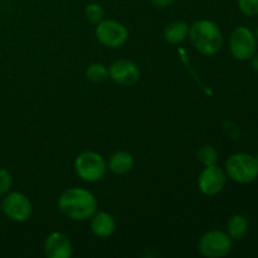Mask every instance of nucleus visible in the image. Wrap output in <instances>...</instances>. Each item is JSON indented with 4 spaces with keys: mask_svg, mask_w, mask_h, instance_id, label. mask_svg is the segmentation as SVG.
I'll use <instances>...</instances> for the list:
<instances>
[{
    "mask_svg": "<svg viewBox=\"0 0 258 258\" xmlns=\"http://www.w3.org/2000/svg\"><path fill=\"white\" fill-rule=\"evenodd\" d=\"M223 130L227 134V136H229V139H233V140H238L239 136H241L238 126L234 122H231V121H226L223 123Z\"/></svg>",
    "mask_w": 258,
    "mask_h": 258,
    "instance_id": "412c9836",
    "label": "nucleus"
},
{
    "mask_svg": "<svg viewBox=\"0 0 258 258\" xmlns=\"http://www.w3.org/2000/svg\"><path fill=\"white\" fill-rule=\"evenodd\" d=\"M72 242L67 234L53 232L45 238L44 254L48 258H70L72 256Z\"/></svg>",
    "mask_w": 258,
    "mask_h": 258,
    "instance_id": "9b49d317",
    "label": "nucleus"
},
{
    "mask_svg": "<svg viewBox=\"0 0 258 258\" xmlns=\"http://www.w3.org/2000/svg\"><path fill=\"white\" fill-rule=\"evenodd\" d=\"M60 212L73 221H86L97 212V199L91 191L82 188H71L58 199Z\"/></svg>",
    "mask_w": 258,
    "mask_h": 258,
    "instance_id": "f257e3e1",
    "label": "nucleus"
},
{
    "mask_svg": "<svg viewBox=\"0 0 258 258\" xmlns=\"http://www.w3.org/2000/svg\"><path fill=\"white\" fill-rule=\"evenodd\" d=\"M13 185L12 174L7 169H0V196H5L9 193Z\"/></svg>",
    "mask_w": 258,
    "mask_h": 258,
    "instance_id": "aec40b11",
    "label": "nucleus"
},
{
    "mask_svg": "<svg viewBox=\"0 0 258 258\" xmlns=\"http://www.w3.org/2000/svg\"><path fill=\"white\" fill-rule=\"evenodd\" d=\"M151 4L158 8H166L174 3V0H150Z\"/></svg>",
    "mask_w": 258,
    "mask_h": 258,
    "instance_id": "4be33fe9",
    "label": "nucleus"
},
{
    "mask_svg": "<svg viewBox=\"0 0 258 258\" xmlns=\"http://www.w3.org/2000/svg\"><path fill=\"white\" fill-rule=\"evenodd\" d=\"M226 174L236 183H252L258 176V159L246 153L233 154L226 161Z\"/></svg>",
    "mask_w": 258,
    "mask_h": 258,
    "instance_id": "7ed1b4c3",
    "label": "nucleus"
},
{
    "mask_svg": "<svg viewBox=\"0 0 258 258\" xmlns=\"http://www.w3.org/2000/svg\"><path fill=\"white\" fill-rule=\"evenodd\" d=\"M76 174L87 183H95L105 176L107 164L102 155L95 151H83L75 160Z\"/></svg>",
    "mask_w": 258,
    "mask_h": 258,
    "instance_id": "20e7f679",
    "label": "nucleus"
},
{
    "mask_svg": "<svg viewBox=\"0 0 258 258\" xmlns=\"http://www.w3.org/2000/svg\"><path fill=\"white\" fill-rule=\"evenodd\" d=\"M198 160L203 164L204 166L216 165L218 161V151L214 146L204 145L199 149L198 151Z\"/></svg>",
    "mask_w": 258,
    "mask_h": 258,
    "instance_id": "f3484780",
    "label": "nucleus"
},
{
    "mask_svg": "<svg viewBox=\"0 0 258 258\" xmlns=\"http://www.w3.org/2000/svg\"><path fill=\"white\" fill-rule=\"evenodd\" d=\"M85 17L91 24L97 25L98 23H101L105 17V12H103L102 7L96 3H91L87 7L85 8Z\"/></svg>",
    "mask_w": 258,
    "mask_h": 258,
    "instance_id": "a211bd4d",
    "label": "nucleus"
},
{
    "mask_svg": "<svg viewBox=\"0 0 258 258\" xmlns=\"http://www.w3.org/2000/svg\"><path fill=\"white\" fill-rule=\"evenodd\" d=\"M134 168V158L127 151H116L108 160V169L117 175H125Z\"/></svg>",
    "mask_w": 258,
    "mask_h": 258,
    "instance_id": "ddd939ff",
    "label": "nucleus"
},
{
    "mask_svg": "<svg viewBox=\"0 0 258 258\" xmlns=\"http://www.w3.org/2000/svg\"><path fill=\"white\" fill-rule=\"evenodd\" d=\"M110 78L120 86L130 87L140 80V68L135 62L128 59H118L111 64Z\"/></svg>",
    "mask_w": 258,
    "mask_h": 258,
    "instance_id": "9d476101",
    "label": "nucleus"
},
{
    "mask_svg": "<svg viewBox=\"0 0 258 258\" xmlns=\"http://www.w3.org/2000/svg\"><path fill=\"white\" fill-rule=\"evenodd\" d=\"M3 212L5 216L12 221L22 223L27 222L32 216V203L27 196L19 191H13V193L5 194V198L2 203Z\"/></svg>",
    "mask_w": 258,
    "mask_h": 258,
    "instance_id": "6e6552de",
    "label": "nucleus"
},
{
    "mask_svg": "<svg viewBox=\"0 0 258 258\" xmlns=\"http://www.w3.org/2000/svg\"><path fill=\"white\" fill-rule=\"evenodd\" d=\"M257 179H258V176H257Z\"/></svg>",
    "mask_w": 258,
    "mask_h": 258,
    "instance_id": "393cba45",
    "label": "nucleus"
},
{
    "mask_svg": "<svg viewBox=\"0 0 258 258\" xmlns=\"http://www.w3.org/2000/svg\"><path fill=\"white\" fill-rule=\"evenodd\" d=\"M229 49L238 60H249L257 52V38L247 27H237L229 38Z\"/></svg>",
    "mask_w": 258,
    "mask_h": 258,
    "instance_id": "39448f33",
    "label": "nucleus"
},
{
    "mask_svg": "<svg viewBox=\"0 0 258 258\" xmlns=\"http://www.w3.org/2000/svg\"><path fill=\"white\" fill-rule=\"evenodd\" d=\"M249 60H251V63H252V68H253L256 72H258V54L257 53Z\"/></svg>",
    "mask_w": 258,
    "mask_h": 258,
    "instance_id": "5701e85b",
    "label": "nucleus"
},
{
    "mask_svg": "<svg viewBox=\"0 0 258 258\" xmlns=\"http://www.w3.org/2000/svg\"><path fill=\"white\" fill-rule=\"evenodd\" d=\"M189 38L197 50L204 55H213L219 52L223 37L218 25L208 19H202L189 27Z\"/></svg>",
    "mask_w": 258,
    "mask_h": 258,
    "instance_id": "f03ea898",
    "label": "nucleus"
},
{
    "mask_svg": "<svg viewBox=\"0 0 258 258\" xmlns=\"http://www.w3.org/2000/svg\"><path fill=\"white\" fill-rule=\"evenodd\" d=\"M189 35V25L183 20L169 23L164 29V38L170 44H179Z\"/></svg>",
    "mask_w": 258,
    "mask_h": 258,
    "instance_id": "4468645a",
    "label": "nucleus"
},
{
    "mask_svg": "<svg viewBox=\"0 0 258 258\" xmlns=\"http://www.w3.org/2000/svg\"><path fill=\"white\" fill-rule=\"evenodd\" d=\"M227 181L226 171L218 165L206 166L198 179L199 190L206 196H216L223 190Z\"/></svg>",
    "mask_w": 258,
    "mask_h": 258,
    "instance_id": "1a4fd4ad",
    "label": "nucleus"
},
{
    "mask_svg": "<svg viewBox=\"0 0 258 258\" xmlns=\"http://www.w3.org/2000/svg\"><path fill=\"white\" fill-rule=\"evenodd\" d=\"M239 10L247 17L258 14V0H238Z\"/></svg>",
    "mask_w": 258,
    "mask_h": 258,
    "instance_id": "6ab92c4d",
    "label": "nucleus"
},
{
    "mask_svg": "<svg viewBox=\"0 0 258 258\" xmlns=\"http://www.w3.org/2000/svg\"><path fill=\"white\" fill-rule=\"evenodd\" d=\"M227 233L232 241H241L248 233V221L242 214H236L231 217L227 223Z\"/></svg>",
    "mask_w": 258,
    "mask_h": 258,
    "instance_id": "2eb2a0df",
    "label": "nucleus"
},
{
    "mask_svg": "<svg viewBox=\"0 0 258 258\" xmlns=\"http://www.w3.org/2000/svg\"><path fill=\"white\" fill-rule=\"evenodd\" d=\"M96 38L105 47L118 48L126 43L128 32L125 25L116 20H102L96 25Z\"/></svg>",
    "mask_w": 258,
    "mask_h": 258,
    "instance_id": "0eeeda50",
    "label": "nucleus"
},
{
    "mask_svg": "<svg viewBox=\"0 0 258 258\" xmlns=\"http://www.w3.org/2000/svg\"><path fill=\"white\" fill-rule=\"evenodd\" d=\"M254 35H256V38H258V28L256 29V34H254Z\"/></svg>",
    "mask_w": 258,
    "mask_h": 258,
    "instance_id": "b1692460",
    "label": "nucleus"
},
{
    "mask_svg": "<svg viewBox=\"0 0 258 258\" xmlns=\"http://www.w3.org/2000/svg\"><path fill=\"white\" fill-rule=\"evenodd\" d=\"M115 228V219L111 214L106 213V212H96L91 217V229H92L95 236L105 238V237L111 236Z\"/></svg>",
    "mask_w": 258,
    "mask_h": 258,
    "instance_id": "f8f14e48",
    "label": "nucleus"
},
{
    "mask_svg": "<svg viewBox=\"0 0 258 258\" xmlns=\"http://www.w3.org/2000/svg\"><path fill=\"white\" fill-rule=\"evenodd\" d=\"M198 249L207 258H221L232 251V238L222 231H209L201 237Z\"/></svg>",
    "mask_w": 258,
    "mask_h": 258,
    "instance_id": "423d86ee",
    "label": "nucleus"
},
{
    "mask_svg": "<svg viewBox=\"0 0 258 258\" xmlns=\"http://www.w3.org/2000/svg\"><path fill=\"white\" fill-rule=\"evenodd\" d=\"M86 77L93 83H101L105 82L110 77V72H108V68L102 63H93L88 66L86 70Z\"/></svg>",
    "mask_w": 258,
    "mask_h": 258,
    "instance_id": "dca6fc26",
    "label": "nucleus"
}]
</instances>
